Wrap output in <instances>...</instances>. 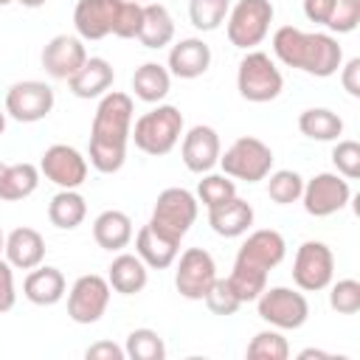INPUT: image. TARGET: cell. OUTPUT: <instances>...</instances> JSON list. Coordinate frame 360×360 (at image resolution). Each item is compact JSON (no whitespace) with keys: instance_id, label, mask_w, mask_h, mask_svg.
Returning a JSON list of instances; mask_svg holds the SVG:
<instances>
[{"instance_id":"6da1fadb","label":"cell","mask_w":360,"mask_h":360,"mask_svg":"<svg viewBox=\"0 0 360 360\" xmlns=\"http://www.w3.org/2000/svg\"><path fill=\"white\" fill-rule=\"evenodd\" d=\"M132 96L121 90H107L96 107L87 158L96 172L115 174L127 160V141L132 129Z\"/></svg>"},{"instance_id":"7a4b0ae2","label":"cell","mask_w":360,"mask_h":360,"mask_svg":"<svg viewBox=\"0 0 360 360\" xmlns=\"http://www.w3.org/2000/svg\"><path fill=\"white\" fill-rule=\"evenodd\" d=\"M273 53L287 68H298L309 76H335L343 65V48L332 34L301 31L295 25H281L273 34Z\"/></svg>"},{"instance_id":"3957f363","label":"cell","mask_w":360,"mask_h":360,"mask_svg":"<svg viewBox=\"0 0 360 360\" xmlns=\"http://www.w3.org/2000/svg\"><path fill=\"white\" fill-rule=\"evenodd\" d=\"M180 135H183V112L174 104H158L155 110L143 112L129 129L135 146L152 158L169 155L177 146Z\"/></svg>"},{"instance_id":"277c9868","label":"cell","mask_w":360,"mask_h":360,"mask_svg":"<svg viewBox=\"0 0 360 360\" xmlns=\"http://www.w3.org/2000/svg\"><path fill=\"white\" fill-rule=\"evenodd\" d=\"M281 87H284V76L264 51H248L242 56L236 70V90L245 101H253V104L273 101L278 98Z\"/></svg>"},{"instance_id":"5b68a950","label":"cell","mask_w":360,"mask_h":360,"mask_svg":"<svg viewBox=\"0 0 360 360\" xmlns=\"http://www.w3.org/2000/svg\"><path fill=\"white\" fill-rule=\"evenodd\" d=\"M273 14L276 11H273V3L270 0H239L236 6H231L228 17H225L228 42L233 48L253 51L270 34Z\"/></svg>"},{"instance_id":"8992f818","label":"cell","mask_w":360,"mask_h":360,"mask_svg":"<svg viewBox=\"0 0 360 360\" xmlns=\"http://www.w3.org/2000/svg\"><path fill=\"white\" fill-rule=\"evenodd\" d=\"M219 166H222V174H228V177L245 180V183H259L273 169V149L262 138L242 135L225 149V155H219Z\"/></svg>"},{"instance_id":"52a82bcc","label":"cell","mask_w":360,"mask_h":360,"mask_svg":"<svg viewBox=\"0 0 360 360\" xmlns=\"http://www.w3.org/2000/svg\"><path fill=\"white\" fill-rule=\"evenodd\" d=\"M194 219H197V197L191 191H186V188L172 186V188H163L158 194L152 217H149V225L158 233L180 242L188 233V228L194 225Z\"/></svg>"},{"instance_id":"ba28073f","label":"cell","mask_w":360,"mask_h":360,"mask_svg":"<svg viewBox=\"0 0 360 360\" xmlns=\"http://www.w3.org/2000/svg\"><path fill=\"white\" fill-rule=\"evenodd\" d=\"M259 318L267 321L273 329H301L309 318V304L304 292L292 287H264L256 298Z\"/></svg>"},{"instance_id":"9c48e42d","label":"cell","mask_w":360,"mask_h":360,"mask_svg":"<svg viewBox=\"0 0 360 360\" xmlns=\"http://www.w3.org/2000/svg\"><path fill=\"white\" fill-rule=\"evenodd\" d=\"M335 276V256L326 242L309 239L295 250L292 259V281L301 292H318L332 284Z\"/></svg>"},{"instance_id":"30bf717a","label":"cell","mask_w":360,"mask_h":360,"mask_svg":"<svg viewBox=\"0 0 360 360\" xmlns=\"http://www.w3.org/2000/svg\"><path fill=\"white\" fill-rule=\"evenodd\" d=\"M301 200L309 217H332L340 208H346V202L352 200V188H349V180L340 177L338 172H321L304 180Z\"/></svg>"},{"instance_id":"8fae6325","label":"cell","mask_w":360,"mask_h":360,"mask_svg":"<svg viewBox=\"0 0 360 360\" xmlns=\"http://www.w3.org/2000/svg\"><path fill=\"white\" fill-rule=\"evenodd\" d=\"M214 281H217V262L205 248H188L180 253L174 270V287L183 298L202 301Z\"/></svg>"},{"instance_id":"7c38bea8","label":"cell","mask_w":360,"mask_h":360,"mask_svg":"<svg viewBox=\"0 0 360 360\" xmlns=\"http://www.w3.org/2000/svg\"><path fill=\"white\" fill-rule=\"evenodd\" d=\"M107 304H110V281L96 273L79 276L68 292V315L76 323L101 321V315L107 312Z\"/></svg>"},{"instance_id":"4fadbf2b","label":"cell","mask_w":360,"mask_h":360,"mask_svg":"<svg viewBox=\"0 0 360 360\" xmlns=\"http://www.w3.org/2000/svg\"><path fill=\"white\" fill-rule=\"evenodd\" d=\"M53 90L45 82L37 79H25L8 87L6 93V112L20 121V124H34L42 121L51 110H53Z\"/></svg>"},{"instance_id":"5bb4252c","label":"cell","mask_w":360,"mask_h":360,"mask_svg":"<svg viewBox=\"0 0 360 360\" xmlns=\"http://www.w3.org/2000/svg\"><path fill=\"white\" fill-rule=\"evenodd\" d=\"M39 172L59 188H79L87 180V158L68 143H53L42 152Z\"/></svg>"},{"instance_id":"9a60e30c","label":"cell","mask_w":360,"mask_h":360,"mask_svg":"<svg viewBox=\"0 0 360 360\" xmlns=\"http://www.w3.org/2000/svg\"><path fill=\"white\" fill-rule=\"evenodd\" d=\"M219 155H222V146H219V135H217L214 127L197 124V127H191L183 135L180 158H183V163H186L188 172H194V174L211 172L219 163Z\"/></svg>"},{"instance_id":"2e32d148","label":"cell","mask_w":360,"mask_h":360,"mask_svg":"<svg viewBox=\"0 0 360 360\" xmlns=\"http://www.w3.org/2000/svg\"><path fill=\"white\" fill-rule=\"evenodd\" d=\"M84 59H87V51L82 45V37L56 34L42 48V68L51 79H65L68 82L84 65Z\"/></svg>"},{"instance_id":"e0dca14e","label":"cell","mask_w":360,"mask_h":360,"mask_svg":"<svg viewBox=\"0 0 360 360\" xmlns=\"http://www.w3.org/2000/svg\"><path fill=\"white\" fill-rule=\"evenodd\" d=\"M284 256H287V242H284V236H281L278 231H273V228H262V231H253V233L242 242V248H239V253H236V262L270 273L273 267H278V264L284 262Z\"/></svg>"},{"instance_id":"ac0fdd59","label":"cell","mask_w":360,"mask_h":360,"mask_svg":"<svg viewBox=\"0 0 360 360\" xmlns=\"http://www.w3.org/2000/svg\"><path fill=\"white\" fill-rule=\"evenodd\" d=\"M124 0H79L73 8V25L82 39H104L112 34Z\"/></svg>"},{"instance_id":"d6986e66","label":"cell","mask_w":360,"mask_h":360,"mask_svg":"<svg viewBox=\"0 0 360 360\" xmlns=\"http://www.w3.org/2000/svg\"><path fill=\"white\" fill-rule=\"evenodd\" d=\"M211 68V48L200 37H186L169 51V73L177 79H197Z\"/></svg>"},{"instance_id":"ffe728a7","label":"cell","mask_w":360,"mask_h":360,"mask_svg":"<svg viewBox=\"0 0 360 360\" xmlns=\"http://www.w3.org/2000/svg\"><path fill=\"white\" fill-rule=\"evenodd\" d=\"M3 253H6V262L11 267H17V270H34L45 259V239H42L39 231L22 225V228H14L6 236Z\"/></svg>"},{"instance_id":"44dd1931","label":"cell","mask_w":360,"mask_h":360,"mask_svg":"<svg viewBox=\"0 0 360 360\" xmlns=\"http://www.w3.org/2000/svg\"><path fill=\"white\" fill-rule=\"evenodd\" d=\"M112 65L101 56H87L84 65L68 79V87L76 98H98L112 87Z\"/></svg>"},{"instance_id":"7402d4cb","label":"cell","mask_w":360,"mask_h":360,"mask_svg":"<svg viewBox=\"0 0 360 360\" xmlns=\"http://www.w3.org/2000/svg\"><path fill=\"white\" fill-rule=\"evenodd\" d=\"M208 225L217 236H225V239H236L242 233L250 231L253 225V208L248 200L242 197H231L228 202L217 205V208H208Z\"/></svg>"},{"instance_id":"603a6c76","label":"cell","mask_w":360,"mask_h":360,"mask_svg":"<svg viewBox=\"0 0 360 360\" xmlns=\"http://www.w3.org/2000/svg\"><path fill=\"white\" fill-rule=\"evenodd\" d=\"M65 290H68V284H65L62 270L59 267H48V264L45 267L37 264L25 276V281H22V295L31 304H37V307H53V304H59L65 298Z\"/></svg>"},{"instance_id":"cb8c5ba5","label":"cell","mask_w":360,"mask_h":360,"mask_svg":"<svg viewBox=\"0 0 360 360\" xmlns=\"http://www.w3.org/2000/svg\"><path fill=\"white\" fill-rule=\"evenodd\" d=\"M107 281H110V290H115L121 295H135L146 287L149 267L143 264V259L138 253H118L112 259V264L107 267Z\"/></svg>"},{"instance_id":"d4e9b609","label":"cell","mask_w":360,"mask_h":360,"mask_svg":"<svg viewBox=\"0 0 360 360\" xmlns=\"http://www.w3.org/2000/svg\"><path fill=\"white\" fill-rule=\"evenodd\" d=\"M177 250H180V242L158 233L149 222L135 233V253L143 259L146 267H155V270L172 267L177 259Z\"/></svg>"},{"instance_id":"484cf974","label":"cell","mask_w":360,"mask_h":360,"mask_svg":"<svg viewBox=\"0 0 360 360\" xmlns=\"http://www.w3.org/2000/svg\"><path fill=\"white\" fill-rule=\"evenodd\" d=\"M93 239L98 248L104 250H124L129 242H132V219L124 214V211H101L96 219H93Z\"/></svg>"},{"instance_id":"4316f807","label":"cell","mask_w":360,"mask_h":360,"mask_svg":"<svg viewBox=\"0 0 360 360\" xmlns=\"http://www.w3.org/2000/svg\"><path fill=\"white\" fill-rule=\"evenodd\" d=\"M138 39L143 48H152V51H158L174 39V20L163 3H158V0L143 3V20H141Z\"/></svg>"},{"instance_id":"83f0119b","label":"cell","mask_w":360,"mask_h":360,"mask_svg":"<svg viewBox=\"0 0 360 360\" xmlns=\"http://www.w3.org/2000/svg\"><path fill=\"white\" fill-rule=\"evenodd\" d=\"M169 87H172V73H169V68H163L158 62H143L132 73L135 98H141L146 104H158L160 98H166Z\"/></svg>"},{"instance_id":"f1b7e54d","label":"cell","mask_w":360,"mask_h":360,"mask_svg":"<svg viewBox=\"0 0 360 360\" xmlns=\"http://www.w3.org/2000/svg\"><path fill=\"white\" fill-rule=\"evenodd\" d=\"M84 217H87V202L76 188H62L48 202V219H51V225H56L62 231L79 228L84 222Z\"/></svg>"},{"instance_id":"f546056e","label":"cell","mask_w":360,"mask_h":360,"mask_svg":"<svg viewBox=\"0 0 360 360\" xmlns=\"http://www.w3.org/2000/svg\"><path fill=\"white\" fill-rule=\"evenodd\" d=\"M298 129L312 141H338L343 135V118L326 107H309L298 115Z\"/></svg>"},{"instance_id":"4dcf8cb0","label":"cell","mask_w":360,"mask_h":360,"mask_svg":"<svg viewBox=\"0 0 360 360\" xmlns=\"http://www.w3.org/2000/svg\"><path fill=\"white\" fill-rule=\"evenodd\" d=\"M39 186V169L34 163H11L0 177V200H25Z\"/></svg>"},{"instance_id":"1f68e13d","label":"cell","mask_w":360,"mask_h":360,"mask_svg":"<svg viewBox=\"0 0 360 360\" xmlns=\"http://www.w3.org/2000/svg\"><path fill=\"white\" fill-rule=\"evenodd\" d=\"M228 284L231 290L236 292V298L242 304L248 301H256L262 295V290L267 287V273L264 270H256L250 264H242V262H233V270L228 276Z\"/></svg>"},{"instance_id":"d6a6232c","label":"cell","mask_w":360,"mask_h":360,"mask_svg":"<svg viewBox=\"0 0 360 360\" xmlns=\"http://www.w3.org/2000/svg\"><path fill=\"white\" fill-rule=\"evenodd\" d=\"M124 352H127L129 360H163L166 357V343L155 329L141 326V329H132L127 335Z\"/></svg>"},{"instance_id":"836d02e7","label":"cell","mask_w":360,"mask_h":360,"mask_svg":"<svg viewBox=\"0 0 360 360\" xmlns=\"http://www.w3.org/2000/svg\"><path fill=\"white\" fill-rule=\"evenodd\" d=\"M267 197L278 205H290L295 200H301V191H304V177L292 169H278V172H270L267 177Z\"/></svg>"},{"instance_id":"e575fe53","label":"cell","mask_w":360,"mask_h":360,"mask_svg":"<svg viewBox=\"0 0 360 360\" xmlns=\"http://www.w3.org/2000/svg\"><path fill=\"white\" fill-rule=\"evenodd\" d=\"M231 11V0H188V20L197 31H217Z\"/></svg>"},{"instance_id":"d590c367","label":"cell","mask_w":360,"mask_h":360,"mask_svg":"<svg viewBox=\"0 0 360 360\" xmlns=\"http://www.w3.org/2000/svg\"><path fill=\"white\" fill-rule=\"evenodd\" d=\"M248 357L250 360H287L290 357L287 338L278 329H262L248 343Z\"/></svg>"},{"instance_id":"8d00e7d4","label":"cell","mask_w":360,"mask_h":360,"mask_svg":"<svg viewBox=\"0 0 360 360\" xmlns=\"http://www.w3.org/2000/svg\"><path fill=\"white\" fill-rule=\"evenodd\" d=\"M231 197H236V186L228 174H202V180L197 183V200L205 208H217L222 202H228Z\"/></svg>"},{"instance_id":"74e56055","label":"cell","mask_w":360,"mask_h":360,"mask_svg":"<svg viewBox=\"0 0 360 360\" xmlns=\"http://www.w3.org/2000/svg\"><path fill=\"white\" fill-rule=\"evenodd\" d=\"M329 307L340 315H354L360 309V281L357 278H340L329 290Z\"/></svg>"},{"instance_id":"f35d334b","label":"cell","mask_w":360,"mask_h":360,"mask_svg":"<svg viewBox=\"0 0 360 360\" xmlns=\"http://www.w3.org/2000/svg\"><path fill=\"white\" fill-rule=\"evenodd\" d=\"M205 307L214 312V315H233L239 307H242V301L236 298V292L231 290V284H228V278H219L217 276V281L208 287V292H205Z\"/></svg>"},{"instance_id":"ab89813d","label":"cell","mask_w":360,"mask_h":360,"mask_svg":"<svg viewBox=\"0 0 360 360\" xmlns=\"http://www.w3.org/2000/svg\"><path fill=\"white\" fill-rule=\"evenodd\" d=\"M332 163L340 177L357 180L360 177V143L357 141H338L332 149Z\"/></svg>"},{"instance_id":"60d3db41","label":"cell","mask_w":360,"mask_h":360,"mask_svg":"<svg viewBox=\"0 0 360 360\" xmlns=\"http://www.w3.org/2000/svg\"><path fill=\"white\" fill-rule=\"evenodd\" d=\"M357 22H360V0H335L326 28L335 34H349L357 28Z\"/></svg>"},{"instance_id":"b9f144b4","label":"cell","mask_w":360,"mask_h":360,"mask_svg":"<svg viewBox=\"0 0 360 360\" xmlns=\"http://www.w3.org/2000/svg\"><path fill=\"white\" fill-rule=\"evenodd\" d=\"M141 20H143V6L141 3H132V0H124L112 34L121 37V39H135L138 31H141Z\"/></svg>"},{"instance_id":"7bdbcfd3","label":"cell","mask_w":360,"mask_h":360,"mask_svg":"<svg viewBox=\"0 0 360 360\" xmlns=\"http://www.w3.org/2000/svg\"><path fill=\"white\" fill-rule=\"evenodd\" d=\"M17 301V290H14V267L0 259V315L8 312Z\"/></svg>"},{"instance_id":"ee69618b","label":"cell","mask_w":360,"mask_h":360,"mask_svg":"<svg viewBox=\"0 0 360 360\" xmlns=\"http://www.w3.org/2000/svg\"><path fill=\"white\" fill-rule=\"evenodd\" d=\"M84 357H87V360H124L127 352H124L121 346H115L112 340H98V343L87 346Z\"/></svg>"},{"instance_id":"f6af8a7d","label":"cell","mask_w":360,"mask_h":360,"mask_svg":"<svg viewBox=\"0 0 360 360\" xmlns=\"http://www.w3.org/2000/svg\"><path fill=\"white\" fill-rule=\"evenodd\" d=\"M340 82H343V90L349 96H360V59H349L346 65H340Z\"/></svg>"},{"instance_id":"bcb514c9","label":"cell","mask_w":360,"mask_h":360,"mask_svg":"<svg viewBox=\"0 0 360 360\" xmlns=\"http://www.w3.org/2000/svg\"><path fill=\"white\" fill-rule=\"evenodd\" d=\"M332 8H335V0H304V17L309 22H318V25L329 22Z\"/></svg>"},{"instance_id":"7dc6e473","label":"cell","mask_w":360,"mask_h":360,"mask_svg":"<svg viewBox=\"0 0 360 360\" xmlns=\"http://www.w3.org/2000/svg\"><path fill=\"white\" fill-rule=\"evenodd\" d=\"M309 357H332V354H326V352H321V349H304V352L298 354V360H309Z\"/></svg>"},{"instance_id":"c3c4849f","label":"cell","mask_w":360,"mask_h":360,"mask_svg":"<svg viewBox=\"0 0 360 360\" xmlns=\"http://www.w3.org/2000/svg\"><path fill=\"white\" fill-rule=\"evenodd\" d=\"M14 3H20V6H25V8H39V6H45L48 0H14Z\"/></svg>"},{"instance_id":"681fc988","label":"cell","mask_w":360,"mask_h":360,"mask_svg":"<svg viewBox=\"0 0 360 360\" xmlns=\"http://www.w3.org/2000/svg\"><path fill=\"white\" fill-rule=\"evenodd\" d=\"M6 132V112H0V135Z\"/></svg>"},{"instance_id":"f907efd6","label":"cell","mask_w":360,"mask_h":360,"mask_svg":"<svg viewBox=\"0 0 360 360\" xmlns=\"http://www.w3.org/2000/svg\"><path fill=\"white\" fill-rule=\"evenodd\" d=\"M3 245H6V236H3V231H0V253H3Z\"/></svg>"},{"instance_id":"816d5d0a","label":"cell","mask_w":360,"mask_h":360,"mask_svg":"<svg viewBox=\"0 0 360 360\" xmlns=\"http://www.w3.org/2000/svg\"><path fill=\"white\" fill-rule=\"evenodd\" d=\"M6 166H8V163H3V160H0V177H3V172H6Z\"/></svg>"},{"instance_id":"f5cc1de1","label":"cell","mask_w":360,"mask_h":360,"mask_svg":"<svg viewBox=\"0 0 360 360\" xmlns=\"http://www.w3.org/2000/svg\"><path fill=\"white\" fill-rule=\"evenodd\" d=\"M132 3H141L143 6V3H155V0H132Z\"/></svg>"},{"instance_id":"db71d44e","label":"cell","mask_w":360,"mask_h":360,"mask_svg":"<svg viewBox=\"0 0 360 360\" xmlns=\"http://www.w3.org/2000/svg\"><path fill=\"white\" fill-rule=\"evenodd\" d=\"M8 3H14V0H0V6H8Z\"/></svg>"}]
</instances>
